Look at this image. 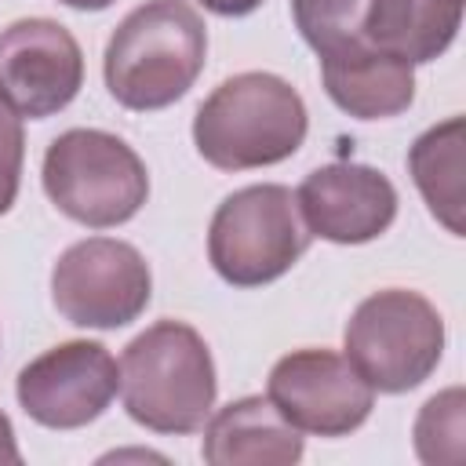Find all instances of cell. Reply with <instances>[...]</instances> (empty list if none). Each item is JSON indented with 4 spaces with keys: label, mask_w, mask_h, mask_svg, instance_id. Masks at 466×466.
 I'll list each match as a JSON object with an SVG mask.
<instances>
[{
    "label": "cell",
    "mask_w": 466,
    "mask_h": 466,
    "mask_svg": "<svg viewBox=\"0 0 466 466\" xmlns=\"http://www.w3.org/2000/svg\"><path fill=\"white\" fill-rule=\"evenodd\" d=\"M208 62V25L189 0H146L113 29L102 76L109 95L135 113L178 102Z\"/></svg>",
    "instance_id": "obj_1"
},
{
    "label": "cell",
    "mask_w": 466,
    "mask_h": 466,
    "mask_svg": "<svg viewBox=\"0 0 466 466\" xmlns=\"http://www.w3.org/2000/svg\"><path fill=\"white\" fill-rule=\"evenodd\" d=\"M309 116L302 95L277 73L226 76L193 116V146L218 171L269 167L299 153Z\"/></svg>",
    "instance_id": "obj_2"
},
{
    "label": "cell",
    "mask_w": 466,
    "mask_h": 466,
    "mask_svg": "<svg viewBox=\"0 0 466 466\" xmlns=\"http://www.w3.org/2000/svg\"><path fill=\"white\" fill-rule=\"evenodd\" d=\"M218 379L204 335L186 320H157L120 353L127 415L153 433H197L215 408Z\"/></svg>",
    "instance_id": "obj_3"
},
{
    "label": "cell",
    "mask_w": 466,
    "mask_h": 466,
    "mask_svg": "<svg viewBox=\"0 0 466 466\" xmlns=\"http://www.w3.org/2000/svg\"><path fill=\"white\" fill-rule=\"evenodd\" d=\"M40 178L51 204L91 229L131 222L149 197L142 157L120 135L102 127H69L51 138Z\"/></svg>",
    "instance_id": "obj_4"
},
{
    "label": "cell",
    "mask_w": 466,
    "mask_h": 466,
    "mask_svg": "<svg viewBox=\"0 0 466 466\" xmlns=\"http://www.w3.org/2000/svg\"><path fill=\"white\" fill-rule=\"evenodd\" d=\"M342 350L371 390L408 393L437 371L444 353V320L426 295L382 288L353 309Z\"/></svg>",
    "instance_id": "obj_5"
},
{
    "label": "cell",
    "mask_w": 466,
    "mask_h": 466,
    "mask_svg": "<svg viewBox=\"0 0 466 466\" xmlns=\"http://www.w3.org/2000/svg\"><path fill=\"white\" fill-rule=\"evenodd\" d=\"M295 193L258 182L229 193L208 226V262L233 288H262L284 277L309 248Z\"/></svg>",
    "instance_id": "obj_6"
},
{
    "label": "cell",
    "mask_w": 466,
    "mask_h": 466,
    "mask_svg": "<svg viewBox=\"0 0 466 466\" xmlns=\"http://www.w3.org/2000/svg\"><path fill=\"white\" fill-rule=\"evenodd\" d=\"M153 273L142 251L116 237L69 244L51 269V302L76 328L116 331L146 313Z\"/></svg>",
    "instance_id": "obj_7"
},
{
    "label": "cell",
    "mask_w": 466,
    "mask_h": 466,
    "mask_svg": "<svg viewBox=\"0 0 466 466\" xmlns=\"http://www.w3.org/2000/svg\"><path fill=\"white\" fill-rule=\"evenodd\" d=\"M266 397L299 430L317 437H346L360 430L375 408V390L335 350H291L266 379Z\"/></svg>",
    "instance_id": "obj_8"
},
{
    "label": "cell",
    "mask_w": 466,
    "mask_h": 466,
    "mask_svg": "<svg viewBox=\"0 0 466 466\" xmlns=\"http://www.w3.org/2000/svg\"><path fill=\"white\" fill-rule=\"evenodd\" d=\"M120 390V368L102 342L69 339L33 357L15 382L22 411L47 430L95 422Z\"/></svg>",
    "instance_id": "obj_9"
},
{
    "label": "cell",
    "mask_w": 466,
    "mask_h": 466,
    "mask_svg": "<svg viewBox=\"0 0 466 466\" xmlns=\"http://www.w3.org/2000/svg\"><path fill=\"white\" fill-rule=\"evenodd\" d=\"M84 87V51L55 18H18L0 29V98L29 120L55 116Z\"/></svg>",
    "instance_id": "obj_10"
},
{
    "label": "cell",
    "mask_w": 466,
    "mask_h": 466,
    "mask_svg": "<svg viewBox=\"0 0 466 466\" xmlns=\"http://www.w3.org/2000/svg\"><path fill=\"white\" fill-rule=\"evenodd\" d=\"M295 204L309 237L331 244L379 240L397 218L393 182L379 167L346 160L313 167L295 189Z\"/></svg>",
    "instance_id": "obj_11"
},
{
    "label": "cell",
    "mask_w": 466,
    "mask_h": 466,
    "mask_svg": "<svg viewBox=\"0 0 466 466\" xmlns=\"http://www.w3.org/2000/svg\"><path fill=\"white\" fill-rule=\"evenodd\" d=\"M328 98L357 120H386L415 102L411 62L371 47L368 40L339 44L317 55Z\"/></svg>",
    "instance_id": "obj_12"
},
{
    "label": "cell",
    "mask_w": 466,
    "mask_h": 466,
    "mask_svg": "<svg viewBox=\"0 0 466 466\" xmlns=\"http://www.w3.org/2000/svg\"><path fill=\"white\" fill-rule=\"evenodd\" d=\"M200 455L208 466H291L302 459V433L269 397H240L208 415Z\"/></svg>",
    "instance_id": "obj_13"
},
{
    "label": "cell",
    "mask_w": 466,
    "mask_h": 466,
    "mask_svg": "<svg viewBox=\"0 0 466 466\" xmlns=\"http://www.w3.org/2000/svg\"><path fill=\"white\" fill-rule=\"evenodd\" d=\"M462 25V0H368L360 36L411 66L441 58Z\"/></svg>",
    "instance_id": "obj_14"
},
{
    "label": "cell",
    "mask_w": 466,
    "mask_h": 466,
    "mask_svg": "<svg viewBox=\"0 0 466 466\" xmlns=\"http://www.w3.org/2000/svg\"><path fill=\"white\" fill-rule=\"evenodd\" d=\"M462 146H466V120L448 116L426 127L408 149V171L415 189L422 193L430 215L451 233L462 237Z\"/></svg>",
    "instance_id": "obj_15"
},
{
    "label": "cell",
    "mask_w": 466,
    "mask_h": 466,
    "mask_svg": "<svg viewBox=\"0 0 466 466\" xmlns=\"http://www.w3.org/2000/svg\"><path fill=\"white\" fill-rule=\"evenodd\" d=\"M466 393L462 386H448L433 393L415 415V455L430 466H459L466 455V426H462Z\"/></svg>",
    "instance_id": "obj_16"
},
{
    "label": "cell",
    "mask_w": 466,
    "mask_h": 466,
    "mask_svg": "<svg viewBox=\"0 0 466 466\" xmlns=\"http://www.w3.org/2000/svg\"><path fill=\"white\" fill-rule=\"evenodd\" d=\"M364 4L368 0H291V15L302 40L320 55L328 47L364 40L360 36Z\"/></svg>",
    "instance_id": "obj_17"
},
{
    "label": "cell",
    "mask_w": 466,
    "mask_h": 466,
    "mask_svg": "<svg viewBox=\"0 0 466 466\" xmlns=\"http://www.w3.org/2000/svg\"><path fill=\"white\" fill-rule=\"evenodd\" d=\"M22 160H25V131L22 116L0 98V215L11 211L18 186H22Z\"/></svg>",
    "instance_id": "obj_18"
},
{
    "label": "cell",
    "mask_w": 466,
    "mask_h": 466,
    "mask_svg": "<svg viewBox=\"0 0 466 466\" xmlns=\"http://www.w3.org/2000/svg\"><path fill=\"white\" fill-rule=\"evenodd\" d=\"M197 4L211 15H222V18H244V15L258 11L266 0H197Z\"/></svg>",
    "instance_id": "obj_19"
},
{
    "label": "cell",
    "mask_w": 466,
    "mask_h": 466,
    "mask_svg": "<svg viewBox=\"0 0 466 466\" xmlns=\"http://www.w3.org/2000/svg\"><path fill=\"white\" fill-rule=\"evenodd\" d=\"M0 462H11V466L22 462V451H18V441H15V426H11V419L4 411H0Z\"/></svg>",
    "instance_id": "obj_20"
},
{
    "label": "cell",
    "mask_w": 466,
    "mask_h": 466,
    "mask_svg": "<svg viewBox=\"0 0 466 466\" xmlns=\"http://www.w3.org/2000/svg\"><path fill=\"white\" fill-rule=\"evenodd\" d=\"M58 4H66L73 11H106L113 0H58Z\"/></svg>",
    "instance_id": "obj_21"
}]
</instances>
